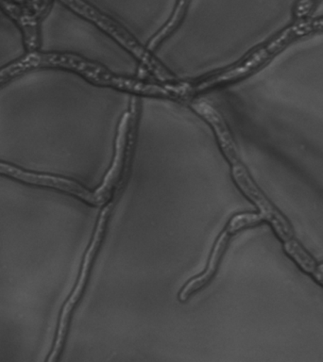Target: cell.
Listing matches in <instances>:
<instances>
[{"label":"cell","mask_w":323,"mask_h":362,"mask_svg":"<svg viewBox=\"0 0 323 362\" xmlns=\"http://www.w3.org/2000/svg\"><path fill=\"white\" fill-rule=\"evenodd\" d=\"M299 39L300 37L298 35L294 25H289L273 38L266 42L265 45H261L248 54L245 58L232 66L226 68L214 75L196 79V81L176 82L175 84H170L171 86L170 88L176 98H181V96L205 92V90L214 89L215 87L228 84L230 82L238 81V79L251 75L258 68L263 66L266 62L273 59L277 54L282 52L292 42H296Z\"/></svg>","instance_id":"6da1fadb"},{"label":"cell","mask_w":323,"mask_h":362,"mask_svg":"<svg viewBox=\"0 0 323 362\" xmlns=\"http://www.w3.org/2000/svg\"><path fill=\"white\" fill-rule=\"evenodd\" d=\"M137 110V99L133 98L130 100L129 110L124 112L119 122L115 138V155L109 171L105 175L101 185L94 192L98 206L107 203L113 192L120 189L123 185L135 144Z\"/></svg>","instance_id":"7a4b0ae2"},{"label":"cell","mask_w":323,"mask_h":362,"mask_svg":"<svg viewBox=\"0 0 323 362\" xmlns=\"http://www.w3.org/2000/svg\"><path fill=\"white\" fill-rule=\"evenodd\" d=\"M71 10L84 17L85 19L94 23L105 33L109 34L116 42L130 51L135 58L147 67V69L154 74L156 78L164 82L175 81L174 76L169 72L121 25H119L112 17L107 16L94 7L93 5L84 1V0H60Z\"/></svg>","instance_id":"3957f363"},{"label":"cell","mask_w":323,"mask_h":362,"mask_svg":"<svg viewBox=\"0 0 323 362\" xmlns=\"http://www.w3.org/2000/svg\"><path fill=\"white\" fill-rule=\"evenodd\" d=\"M112 209L113 203L110 202L104 206L101 214H99L92 240H91L86 253L84 255V260H82L81 271H79L75 288H74L70 296L68 297L67 301L65 302L64 307H62L61 315H60L59 318L58 328H57L55 341H54L53 348L51 350L47 361H55L60 353H61L65 335H67L71 313H72L74 307H75L76 302L79 301V297L82 294V291L84 290L88 276H89L90 269L92 267L93 260L95 259L96 252H98L101 240L103 239L105 229H106V223Z\"/></svg>","instance_id":"277c9868"},{"label":"cell","mask_w":323,"mask_h":362,"mask_svg":"<svg viewBox=\"0 0 323 362\" xmlns=\"http://www.w3.org/2000/svg\"><path fill=\"white\" fill-rule=\"evenodd\" d=\"M0 174L8 175V177L21 180L23 182L33 184V185L59 189V191L74 195L90 205L98 206L95 192L89 191L81 184L68 180V178L56 177V175L35 174V173L24 171L16 166L3 163H0Z\"/></svg>","instance_id":"5b68a950"},{"label":"cell","mask_w":323,"mask_h":362,"mask_svg":"<svg viewBox=\"0 0 323 362\" xmlns=\"http://www.w3.org/2000/svg\"><path fill=\"white\" fill-rule=\"evenodd\" d=\"M231 231L229 228L225 226L224 230L221 232L220 236H218L217 240H215L214 247H212V253L210 255V259L208 265L205 269V271L198 276L194 277V279L190 280L186 283L180 293H178V300L180 302H186V300L190 298V296L200 288H203L204 286L208 284L210 280L215 276V272L217 270L218 264H220L221 257L224 251L228 245L229 239L232 236Z\"/></svg>","instance_id":"8992f818"},{"label":"cell","mask_w":323,"mask_h":362,"mask_svg":"<svg viewBox=\"0 0 323 362\" xmlns=\"http://www.w3.org/2000/svg\"><path fill=\"white\" fill-rule=\"evenodd\" d=\"M190 0H178L175 10L173 11L171 18L169 20L166 25L149 42V48H155L160 42H163L167 36L170 35L180 25L188 7Z\"/></svg>","instance_id":"52a82bcc"},{"label":"cell","mask_w":323,"mask_h":362,"mask_svg":"<svg viewBox=\"0 0 323 362\" xmlns=\"http://www.w3.org/2000/svg\"><path fill=\"white\" fill-rule=\"evenodd\" d=\"M320 1L322 0H300L296 7H295V17L299 21L307 19V17L310 16V14L313 13Z\"/></svg>","instance_id":"ba28073f"}]
</instances>
